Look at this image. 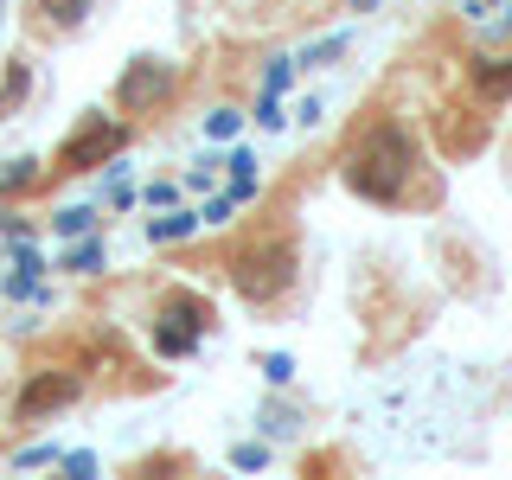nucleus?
<instances>
[{
  "mask_svg": "<svg viewBox=\"0 0 512 480\" xmlns=\"http://www.w3.org/2000/svg\"><path fill=\"white\" fill-rule=\"evenodd\" d=\"M410 173H416V148L397 122H378L359 135V148L346 154V186L372 205H397L410 192Z\"/></svg>",
  "mask_w": 512,
  "mask_h": 480,
  "instance_id": "nucleus-1",
  "label": "nucleus"
},
{
  "mask_svg": "<svg viewBox=\"0 0 512 480\" xmlns=\"http://www.w3.org/2000/svg\"><path fill=\"white\" fill-rule=\"evenodd\" d=\"M205 333H212V308H205L199 295H167V308L154 320V346L167 352V359H180V352H192Z\"/></svg>",
  "mask_w": 512,
  "mask_h": 480,
  "instance_id": "nucleus-2",
  "label": "nucleus"
},
{
  "mask_svg": "<svg viewBox=\"0 0 512 480\" xmlns=\"http://www.w3.org/2000/svg\"><path fill=\"white\" fill-rule=\"evenodd\" d=\"M122 141H128V128H122V122L90 116V122L58 148V167H64V173H90V167H103V160H116V154H122Z\"/></svg>",
  "mask_w": 512,
  "mask_h": 480,
  "instance_id": "nucleus-3",
  "label": "nucleus"
},
{
  "mask_svg": "<svg viewBox=\"0 0 512 480\" xmlns=\"http://www.w3.org/2000/svg\"><path fill=\"white\" fill-rule=\"evenodd\" d=\"M173 90V64L167 58H135L122 71V84H116V103L122 109H148V103H160V96Z\"/></svg>",
  "mask_w": 512,
  "mask_h": 480,
  "instance_id": "nucleus-4",
  "label": "nucleus"
},
{
  "mask_svg": "<svg viewBox=\"0 0 512 480\" xmlns=\"http://www.w3.org/2000/svg\"><path fill=\"white\" fill-rule=\"evenodd\" d=\"M71 397H77V378H71V372H39L20 397H13V410H20L26 423H39L45 410H64Z\"/></svg>",
  "mask_w": 512,
  "mask_h": 480,
  "instance_id": "nucleus-5",
  "label": "nucleus"
},
{
  "mask_svg": "<svg viewBox=\"0 0 512 480\" xmlns=\"http://www.w3.org/2000/svg\"><path fill=\"white\" fill-rule=\"evenodd\" d=\"M237 288H244L250 301H269V295H282L288 288V250H256V256H244V263H237Z\"/></svg>",
  "mask_w": 512,
  "mask_h": 480,
  "instance_id": "nucleus-6",
  "label": "nucleus"
},
{
  "mask_svg": "<svg viewBox=\"0 0 512 480\" xmlns=\"http://www.w3.org/2000/svg\"><path fill=\"white\" fill-rule=\"evenodd\" d=\"M474 84H480V96H512V58H487V64H474Z\"/></svg>",
  "mask_w": 512,
  "mask_h": 480,
  "instance_id": "nucleus-7",
  "label": "nucleus"
},
{
  "mask_svg": "<svg viewBox=\"0 0 512 480\" xmlns=\"http://www.w3.org/2000/svg\"><path fill=\"white\" fill-rule=\"evenodd\" d=\"M199 212H167V218H148V237H154V244H180V237H192V231H199Z\"/></svg>",
  "mask_w": 512,
  "mask_h": 480,
  "instance_id": "nucleus-8",
  "label": "nucleus"
},
{
  "mask_svg": "<svg viewBox=\"0 0 512 480\" xmlns=\"http://www.w3.org/2000/svg\"><path fill=\"white\" fill-rule=\"evenodd\" d=\"M52 231L58 237H90L96 231V212H90V205H58V212H52Z\"/></svg>",
  "mask_w": 512,
  "mask_h": 480,
  "instance_id": "nucleus-9",
  "label": "nucleus"
},
{
  "mask_svg": "<svg viewBox=\"0 0 512 480\" xmlns=\"http://www.w3.org/2000/svg\"><path fill=\"white\" fill-rule=\"evenodd\" d=\"M58 455H64L58 442H32V448H20V455H13V474H26V468H58Z\"/></svg>",
  "mask_w": 512,
  "mask_h": 480,
  "instance_id": "nucleus-10",
  "label": "nucleus"
},
{
  "mask_svg": "<svg viewBox=\"0 0 512 480\" xmlns=\"http://www.w3.org/2000/svg\"><path fill=\"white\" fill-rule=\"evenodd\" d=\"M346 52V32H333V39H320V45H308V52H301L295 64H301V71H320V64H333V58H340Z\"/></svg>",
  "mask_w": 512,
  "mask_h": 480,
  "instance_id": "nucleus-11",
  "label": "nucleus"
},
{
  "mask_svg": "<svg viewBox=\"0 0 512 480\" xmlns=\"http://www.w3.org/2000/svg\"><path fill=\"white\" fill-rule=\"evenodd\" d=\"M295 71H301L295 58H269V64H263V96H282L288 84H295Z\"/></svg>",
  "mask_w": 512,
  "mask_h": 480,
  "instance_id": "nucleus-12",
  "label": "nucleus"
},
{
  "mask_svg": "<svg viewBox=\"0 0 512 480\" xmlns=\"http://www.w3.org/2000/svg\"><path fill=\"white\" fill-rule=\"evenodd\" d=\"M58 269H77V276H90V269H103V244H71L64 250Z\"/></svg>",
  "mask_w": 512,
  "mask_h": 480,
  "instance_id": "nucleus-13",
  "label": "nucleus"
},
{
  "mask_svg": "<svg viewBox=\"0 0 512 480\" xmlns=\"http://www.w3.org/2000/svg\"><path fill=\"white\" fill-rule=\"evenodd\" d=\"M237 109H212V116H205V141H237Z\"/></svg>",
  "mask_w": 512,
  "mask_h": 480,
  "instance_id": "nucleus-14",
  "label": "nucleus"
},
{
  "mask_svg": "<svg viewBox=\"0 0 512 480\" xmlns=\"http://www.w3.org/2000/svg\"><path fill=\"white\" fill-rule=\"evenodd\" d=\"M39 180V160H7V173H0V192H20Z\"/></svg>",
  "mask_w": 512,
  "mask_h": 480,
  "instance_id": "nucleus-15",
  "label": "nucleus"
},
{
  "mask_svg": "<svg viewBox=\"0 0 512 480\" xmlns=\"http://www.w3.org/2000/svg\"><path fill=\"white\" fill-rule=\"evenodd\" d=\"M58 468L71 480H96V455H90V448H71V455H58Z\"/></svg>",
  "mask_w": 512,
  "mask_h": 480,
  "instance_id": "nucleus-16",
  "label": "nucleus"
},
{
  "mask_svg": "<svg viewBox=\"0 0 512 480\" xmlns=\"http://www.w3.org/2000/svg\"><path fill=\"white\" fill-rule=\"evenodd\" d=\"M0 288H7V301H39V276H32V269H20V276L7 269V282H0Z\"/></svg>",
  "mask_w": 512,
  "mask_h": 480,
  "instance_id": "nucleus-17",
  "label": "nucleus"
},
{
  "mask_svg": "<svg viewBox=\"0 0 512 480\" xmlns=\"http://www.w3.org/2000/svg\"><path fill=\"white\" fill-rule=\"evenodd\" d=\"M39 7L52 13L58 26H77V20H84V13H90V0H39Z\"/></svg>",
  "mask_w": 512,
  "mask_h": 480,
  "instance_id": "nucleus-18",
  "label": "nucleus"
},
{
  "mask_svg": "<svg viewBox=\"0 0 512 480\" xmlns=\"http://www.w3.org/2000/svg\"><path fill=\"white\" fill-rule=\"evenodd\" d=\"M141 199L160 205V212H173V205H180V180H154V186H141Z\"/></svg>",
  "mask_w": 512,
  "mask_h": 480,
  "instance_id": "nucleus-19",
  "label": "nucleus"
},
{
  "mask_svg": "<svg viewBox=\"0 0 512 480\" xmlns=\"http://www.w3.org/2000/svg\"><path fill=\"white\" fill-rule=\"evenodd\" d=\"M250 122H256V128H269V135H276V128H288V116H282V96H263Z\"/></svg>",
  "mask_w": 512,
  "mask_h": 480,
  "instance_id": "nucleus-20",
  "label": "nucleus"
},
{
  "mask_svg": "<svg viewBox=\"0 0 512 480\" xmlns=\"http://www.w3.org/2000/svg\"><path fill=\"white\" fill-rule=\"evenodd\" d=\"M231 212H237V199H231V192H218V199H205V224H231Z\"/></svg>",
  "mask_w": 512,
  "mask_h": 480,
  "instance_id": "nucleus-21",
  "label": "nucleus"
},
{
  "mask_svg": "<svg viewBox=\"0 0 512 480\" xmlns=\"http://www.w3.org/2000/svg\"><path fill=\"white\" fill-rule=\"evenodd\" d=\"M263 378L269 384H288V378H295V359H288V352H269V359H263Z\"/></svg>",
  "mask_w": 512,
  "mask_h": 480,
  "instance_id": "nucleus-22",
  "label": "nucleus"
},
{
  "mask_svg": "<svg viewBox=\"0 0 512 480\" xmlns=\"http://www.w3.org/2000/svg\"><path fill=\"white\" fill-rule=\"evenodd\" d=\"M263 436H295V416H288V410H263Z\"/></svg>",
  "mask_w": 512,
  "mask_h": 480,
  "instance_id": "nucleus-23",
  "label": "nucleus"
},
{
  "mask_svg": "<svg viewBox=\"0 0 512 480\" xmlns=\"http://www.w3.org/2000/svg\"><path fill=\"white\" fill-rule=\"evenodd\" d=\"M224 167H231V180H256V154H250V148H237Z\"/></svg>",
  "mask_w": 512,
  "mask_h": 480,
  "instance_id": "nucleus-24",
  "label": "nucleus"
},
{
  "mask_svg": "<svg viewBox=\"0 0 512 480\" xmlns=\"http://www.w3.org/2000/svg\"><path fill=\"white\" fill-rule=\"evenodd\" d=\"M237 468H244V474H256V468H269V448H237Z\"/></svg>",
  "mask_w": 512,
  "mask_h": 480,
  "instance_id": "nucleus-25",
  "label": "nucleus"
},
{
  "mask_svg": "<svg viewBox=\"0 0 512 480\" xmlns=\"http://www.w3.org/2000/svg\"><path fill=\"white\" fill-rule=\"evenodd\" d=\"M320 116H327V103H320V96H308V103H301V109H295V122H301V128H314Z\"/></svg>",
  "mask_w": 512,
  "mask_h": 480,
  "instance_id": "nucleus-26",
  "label": "nucleus"
}]
</instances>
